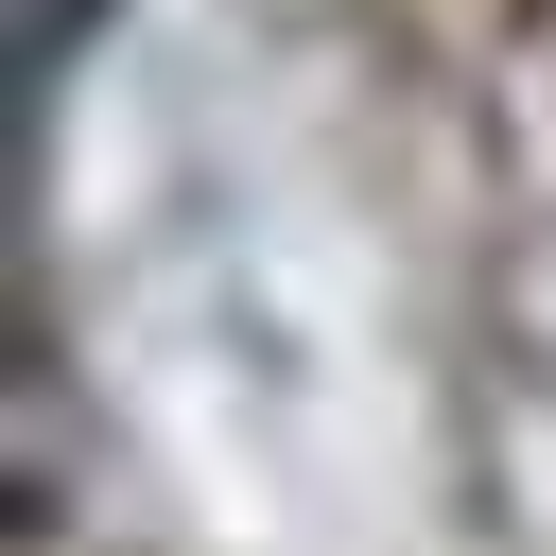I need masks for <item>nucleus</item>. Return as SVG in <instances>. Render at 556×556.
<instances>
[{"label":"nucleus","mask_w":556,"mask_h":556,"mask_svg":"<svg viewBox=\"0 0 556 556\" xmlns=\"http://www.w3.org/2000/svg\"><path fill=\"white\" fill-rule=\"evenodd\" d=\"M87 35H104V0H17V104H52Z\"/></svg>","instance_id":"nucleus-1"}]
</instances>
